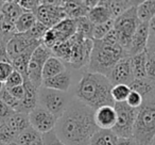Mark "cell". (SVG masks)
<instances>
[{
  "label": "cell",
  "instance_id": "cell-1",
  "mask_svg": "<svg viewBox=\"0 0 155 145\" xmlns=\"http://www.w3.org/2000/svg\"><path fill=\"white\" fill-rule=\"evenodd\" d=\"M54 130L67 145H89L91 139L99 130L95 123V110L73 98L58 119Z\"/></svg>",
  "mask_w": 155,
  "mask_h": 145
},
{
  "label": "cell",
  "instance_id": "cell-2",
  "mask_svg": "<svg viewBox=\"0 0 155 145\" xmlns=\"http://www.w3.org/2000/svg\"><path fill=\"white\" fill-rule=\"evenodd\" d=\"M112 88L107 77L85 71L77 85L75 98L94 110L103 106H114Z\"/></svg>",
  "mask_w": 155,
  "mask_h": 145
},
{
  "label": "cell",
  "instance_id": "cell-3",
  "mask_svg": "<svg viewBox=\"0 0 155 145\" xmlns=\"http://www.w3.org/2000/svg\"><path fill=\"white\" fill-rule=\"evenodd\" d=\"M127 54L120 45H106L102 41H94L87 71L107 77L112 68Z\"/></svg>",
  "mask_w": 155,
  "mask_h": 145
},
{
  "label": "cell",
  "instance_id": "cell-4",
  "mask_svg": "<svg viewBox=\"0 0 155 145\" xmlns=\"http://www.w3.org/2000/svg\"><path fill=\"white\" fill-rule=\"evenodd\" d=\"M133 139L139 145H152L155 139V95L143 99L138 108Z\"/></svg>",
  "mask_w": 155,
  "mask_h": 145
},
{
  "label": "cell",
  "instance_id": "cell-5",
  "mask_svg": "<svg viewBox=\"0 0 155 145\" xmlns=\"http://www.w3.org/2000/svg\"><path fill=\"white\" fill-rule=\"evenodd\" d=\"M137 5L129 9L114 20V29L118 34L119 45L124 49L127 54L132 37L140 24L137 16Z\"/></svg>",
  "mask_w": 155,
  "mask_h": 145
},
{
  "label": "cell",
  "instance_id": "cell-6",
  "mask_svg": "<svg viewBox=\"0 0 155 145\" xmlns=\"http://www.w3.org/2000/svg\"><path fill=\"white\" fill-rule=\"evenodd\" d=\"M70 102V96L66 92L47 89L44 87L38 89V106L43 107L58 119L64 113Z\"/></svg>",
  "mask_w": 155,
  "mask_h": 145
},
{
  "label": "cell",
  "instance_id": "cell-7",
  "mask_svg": "<svg viewBox=\"0 0 155 145\" xmlns=\"http://www.w3.org/2000/svg\"><path fill=\"white\" fill-rule=\"evenodd\" d=\"M114 108L117 113V122L112 130L119 138H132L138 109L132 108L125 102H115Z\"/></svg>",
  "mask_w": 155,
  "mask_h": 145
},
{
  "label": "cell",
  "instance_id": "cell-8",
  "mask_svg": "<svg viewBox=\"0 0 155 145\" xmlns=\"http://www.w3.org/2000/svg\"><path fill=\"white\" fill-rule=\"evenodd\" d=\"M69 42L71 44V52L68 64L75 69H79L88 64L94 47L93 40L84 39L80 34L75 33L69 40Z\"/></svg>",
  "mask_w": 155,
  "mask_h": 145
},
{
  "label": "cell",
  "instance_id": "cell-9",
  "mask_svg": "<svg viewBox=\"0 0 155 145\" xmlns=\"http://www.w3.org/2000/svg\"><path fill=\"white\" fill-rule=\"evenodd\" d=\"M41 5L35 11V16L37 22L45 25L48 29L53 28L54 26L67 18L64 10L65 1H39Z\"/></svg>",
  "mask_w": 155,
  "mask_h": 145
},
{
  "label": "cell",
  "instance_id": "cell-10",
  "mask_svg": "<svg viewBox=\"0 0 155 145\" xmlns=\"http://www.w3.org/2000/svg\"><path fill=\"white\" fill-rule=\"evenodd\" d=\"M75 33H77V26L74 19L65 18L53 28L48 29L41 41V44L52 49L58 44L69 41Z\"/></svg>",
  "mask_w": 155,
  "mask_h": 145
},
{
  "label": "cell",
  "instance_id": "cell-11",
  "mask_svg": "<svg viewBox=\"0 0 155 145\" xmlns=\"http://www.w3.org/2000/svg\"><path fill=\"white\" fill-rule=\"evenodd\" d=\"M52 57V50L46 47L44 44H41L36 49L33 51L30 63L28 66V80L35 85L41 88L43 85V68L46 61Z\"/></svg>",
  "mask_w": 155,
  "mask_h": 145
},
{
  "label": "cell",
  "instance_id": "cell-12",
  "mask_svg": "<svg viewBox=\"0 0 155 145\" xmlns=\"http://www.w3.org/2000/svg\"><path fill=\"white\" fill-rule=\"evenodd\" d=\"M29 119L31 127H33L41 134L54 130L58 122V117H55L41 106H37L34 110L29 113Z\"/></svg>",
  "mask_w": 155,
  "mask_h": 145
},
{
  "label": "cell",
  "instance_id": "cell-13",
  "mask_svg": "<svg viewBox=\"0 0 155 145\" xmlns=\"http://www.w3.org/2000/svg\"><path fill=\"white\" fill-rule=\"evenodd\" d=\"M107 79L112 85H129L133 82L135 79L133 76V71L131 68L130 63V57L123 58L112 68L110 73L108 74Z\"/></svg>",
  "mask_w": 155,
  "mask_h": 145
},
{
  "label": "cell",
  "instance_id": "cell-14",
  "mask_svg": "<svg viewBox=\"0 0 155 145\" xmlns=\"http://www.w3.org/2000/svg\"><path fill=\"white\" fill-rule=\"evenodd\" d=\"M149 42V22H141L137 27L133 37L131 40L130 48L127 50V57H133L144 52L148 47Z\"/></svg>",
  "mask_w": 155,
  "mask_h": 145
},
{
  "label": "cell",
  "instance_id": "cell-15",
  "mask_svg": "<svg viewBox=\"0 0 155 145\" xmlns=\"http://www.w3.org/2000/svg\"><path fill=\"white\" fill-rule=\"evenodd\" d=\"M38 44H41V42L33 41L29 39L25 33H15L7 44V51L10 60L19 56L31 46L38 45Z\"/></svg>",
  "mask_w": 155,
  "mask_h": 145
},
{
  "label": "cell",
  "instance_id": "cell-16",
  "mask_svg": "<svg viewBox=\"0 0 155 145\" xmlns=\"http://www.w3.org/2000/svg\"><path fill=\"white\" fill-rule=\"evenodd\" d=\"M25 97L20 100L19 107L16 112L29 113L38 106V88L33 85L28 79H25Z\"/></svg>",
  "mask_w": 155,
  "mask_h": 145
},
{
  "label": "cell",
  "instance_id": "cell-17",
  "mask_svg": "<svg viewBox=\"0 0 155 145\" xmlns=\"http://www.w3.org/2000/svg\"><path fill=\"white\" fill-rule=\"evenodd\" d=\"M117 122L114 106H103L95 110V123L99 129H113Z\"/></svg>",
  "mask_w": 155,
  "mask_h": 145
},
{
  "label": "cell",
  "instance_id": "cell-18",
  "mask_svg": "<svg viewBox=\"0 0 155 145\" xmlns=\"http://www.w3.org/2000/svg\"><path fill=\"white\" fill-rule=\"evenodd\" d=\"M70 85H71V73L69 69H66L65 71L52 77V78L43 80L41 87L51 90H56V91H61V92H66L67 93V91L70 89Z\"/></svg>",
  "mask_w": 155,
  "mask_h": 145
},
{
  "label": "cell",
  "instance_id": "cell-19",
  "mask_svg": "<svg viewBox=\"0 0 155 145\" xmlns=\"http://www.w3.org/2000/svg\"><path fill=\"white\" fill-rule=\"evenodd\" d=\"M38 45H33L31 47H29L26 51H24L22 54H20L19 56L15 57L11 60V64L13 66L14 71H17L19 74L22 75L25 79H28V66H29V63H30V60H31V57H32V54L35 49H36Z\"/></svg>",
  "mask_w": 155,
  "mask_h": 145
},
{
  "label": "cell",
  "instance_id": "cell-20",
  "mask_svg": "<svg viewBox=\"0 0 155 145\" xmlns=\"http://www.w3.org/2000/svg\"><path fill=\"white\" fill-rule=\"evenodd\" d=\"M99 3L107 9V11L110 12V17H112L113 20H115L117 17H119L121 14H123L129 9H131V8L138 5L136 1H118V0L99 1Z\"/></svg>",
  "mask_w": 155,
  "mask_h": 145
},
{
  "label": "cell",
  "instance_id": "cell-21",
  "mask_svg": "<svg viewBox=\"0 0 155 145\" xmlns=\"http://www.w3.org/2000/svg\"><path fill=\"white\" fill-rule=\"evenodd\" d=\"M64 10L67 18L78 19V18L85 17L89 12L86 1H65Z\"/></svg>",
  "mask_w": 155,
  "mask_h": 145
},
{
  "label": "cell",
  "instance_id": "cell-22",
  "mask_svg": "<svg viewBox=\"0 0 155 145\" xmlns=\"http://www.w3.org/2000/svg\"><path fill=\"white\" fill-rule=\"evenodd\" d=\"M130 88L133 91L139 93L141 95L142 99H146V98L155 95V80L149 78V77L134 80L130 85Z\"/></svg>",
  "mask_w": 155,
  "mask_h": 145
},
{
  "label": "cell",
  "instance_id": "cell-23",
  "mask_svg": "<svg viewBox=\"0 0 155 145\" xmlns=\"http://www.w3.org/2000/svg\"><path fill=\"white\" fill-rule=\"evenodd\" d=\"M67 69L66 64L61 59L56 58L55 56H52L46 61L43 68V80L52 78L56 75L61 74Z\"/></svg>",
  "mask_w": 155,
  "mask_h": 145
},
{
  "label": "cell",
  "instance_id": "cell-24",
  "mask_svg": "<svg viewBox=\"0 0 155 145\" xmlns=\"http://www.w3.org/2000/svg\"><path fill=\"white\" fill-rule=\"evenodd\" d=\"M5 122H7V125L18 134L31 127L29 114L27 113L14 112L11 116L5 119Z\"/></svg>",
  "mask_w": 155,
  "mask_h": 145
},
{
  "label": "cell",
  "instance_id": "cell-25",
  "mask_svg": "<svg viewBox=\"0 0 155 145\" xmlns=\"http://www.w3.org/2000/svg\"><path fill=\"white\" fill-rule=\"evenodd\" d=\"M131 68L134 79H143L147 77V54L146 51L136 56L130 57Z\"/></svg>",
  "mask_w": 155,
  "mask_h": 145
},
{
  "label": "cell",
  "instance_id": "cell-26",
  "mask_svg": "<svg viewBox=\"0 0 155 145\" xmlns=\"http://www.w3.org/2000/svg\"><path fill=\"white\" fill-rule=\"evenodd\" d=\"M119 136L112 129H99L91 139L89 145H117Z\"/></svg>",
  "mask_w": 155,
  "mask_h": 145
},
{
  "label": "cell",
  "instance_id": "cell-27",
  "mask_svg": "<svg viewBox=\"0 0 155 145\" xmlns=\"http://www.w3.org/2000/svg\"><path fill=\"white\" fill-rule=\"evenodd\" d=\"M37 22V18L34 13L24 12L14 22L16 33H26Z\"/></svg>",
  "mask_w": 155,
  "mask_h": 145
},
{
  "label": "cell",
  "instance_id": "cell-28",
  "mask_svg": "<svg viewBox=\"0 0 155 145\" xmlns=\"http://www.w3.org/2000/svg\"><path fill=\"white\" fill-rule=\"evenodd\" d=\"M24 12L25 11L20 8L17 1H5L2 8H1V14H2L3 18L12 24H14Z\"/></svg>",
  "mask_w": 155,
  "mask_h": 145
},
{
  "label": "cell",
  "instance_id": "cell-29",
  "mask_svg": "<svg viewBox=\"0 0 155 145\" xmlns=\"http://www.w3.org/2000/svg\"><path fill=\"white\" fill-rule=\"evenodd\" d=\"M87 18L91 20V22L96 26V25L104 24V22L112 20L110 12L107 11L106 8H104L103 5H101L99 2L95 8L89 10L88 14H87Z\"/></svg>",
  "mask_w": 155,
  "mask_h": 145
},
{
  "label": "cell",
  "instance_id": "cell-30",
  "mask_svg": "<svg viewBox=\"0 0 155 145\" xmlns=\"http://www.w3.org/2000/svg\"><path fill=\"white\" fill-rule=\"evenodd\" d=\"M137 16L141 22H150L155 16V0L141 1L138 3Z\"/></svg>",
  "mask_w": 155,
  "mask_h": 145
},
{
  "label": "cell",
  "instance_id": "cell-31",
  "mask_svg": "<svg viewBox=\"0 0 155 145\" xmlns=\"http://www.w3.org/2000/svg\"><path fill=\"white\" fill-rule=\"evenodd\" d=\"M75 26H77V33L83 36L84 39H91L93 40V30H94V25L91 22V20L85 17H81L74 19Z\"/></svg>",
  "mask_w": 155,
  "mask_h": 145
},
{
  "label": "cell",
  "instance_id": "cell-32",
  "mask_svg": "<svg viewBox=\"0 0 155 145\" xmlns=\"http://www.w3.org/2000/svg\"><path fill=\"white\" fill-rule=\"evenodd\" d=\"M41 136V134L38 131H36L33 127H29L27 130L18 134L15 142L18 145H31L36 140H38Z\"/></svg>",
  "mask_w": 155,
  "mask_h": 145
},
{
  "label": "cell",
  "instance_id": "cell-33",
  "mask_svg": "<svg viewBox=\"0 0 155 145\" xmlns=\"http://www.w3.org/2000/svg\"><path fill=\"white\" fill-rule=\"evenodd\" d=\"M114 29V20H108L104 24L96 25L93 30V41H100L102 40L110 30Z\"/></svg>",
  "mask_w": 155,
  "mask_h": 145
},
{
  "label": "cell",
  "instance_id": "cell-34",
  "mask_svg": "<svg viewBox=\"0 0 155 145\" xmlns=\"http://www.w3.org/2000/svg\"><path fill=\"white\" fill-rule=\"evenodd\" d=\"M131 92V88L125 85H113L112 97L115 102H124Z\"/></svg>",
  "mask_w": 155,
  "mask_h": 145
},
{
  "label": "cell",
  "instance_id": "cell-35",
  "mask_svg": "<svg viewBox=\"0 0 155 145\" xmlns=\"http://www.w3.org/2000/svg\"><path fill=\"white\" fill-rule=\"evenodd\" d=\"M48 31V28L43 25L41 22H37L28 32H26L25 34L29 37V39L33 40V41H37V42H41L45 36L46 32Z\"/></svg>",
  "mask_w": 155,
  "mask_h": 145
},
{
  "label": "cell",
  "instance_id": "cell-36",
  "mask_svg": "<svg viewBox=\"0 0 155 145\" xmlns=\"http://www.w3.org/2000/svg\"><path fill=\"white\" fill-rule=\"evenodd\" d=\"M0 99L2 100L8 107H10L12 110H14L15 112L17 111L18 107H19V104H20V100H18V99H16L15 97H13L5 87H3V89L1 90V92H0Z\"/></svg>",
  "mask_w": 155,
  "mask_h": 145
},
{
  "label": "cell",
  "instance_id": "cell-37",
  "mask_svg": "<svg viewBox=\"0 0 155 145\" xmlns=\"http://www.w3.org/2000/svg\"><path fill=\"white\" fill-rule=\"evenodd\" d=\"M17 136H18V133H16L13 129H11L7 124L0 129V142L2 143L3 145L15 142Z\"/></svg>",
  "mask_w": 155,
  "mask_h": 145
},
{
  "label": "cell",
  "instance_id": "cell-38",
  "mask_svg": "<svg viewBox=\"0 0 155 145\" xmlns=\"http://www.w3.org/2000/svg\"><path fill=\"white\" fill-rule=\"evenodd\" d=\"M25 82V78L22 77L21 74H19L17 71H14L10 77L8 78V80L5 81V87L7 89H12V88L15 87H19V85H22Z\"/></svg>",
  "mask_w": 155,
  "mask_h": 145
},
{
  "label": "cell",
  "instance_id": "cell-39",
  "mask_svg": "<svg viewBox=\"0 0 155 145\" xmlns=\"http://www.w3.org/2000/svg\"><path fill=\"white\" fill-rule=\"evenodd\" d=\"M41 139H43L44 145H67L58 138L55 130L41 134Z\"/></svg>",
  "mask_w": 155,
  "mask_h": 145
},
{
  "label": "cell",
  "instance_id": "cell-40",
  "mask_svg": "<svg viewBox=\"0 0 155 145\" xmlns=\"http://www.w3.org/2000/svg\"><path fill=\"white\" fill-rule=\"evenodd\" d=\"M125 102H127L130 107H132V108L138 109L142 105L143 99H142L141 95H140L139 93H137V92L131 90V92H130V94H129V96H127Z\"/></svg>",
  "mask_w": 155,
  "mask_h": 145
},
{
  "label": "cell",
  "instance_id": "cell-41",
  "mask_svg": "<svg viewBox=\"0 0 155 145\" xmlns=\"http://www.w3.org/2000/svg\"><path fill=\"white\" fill-rule=\"evenodd\" d=\"M13 71L14 68L11 62H0V82L5 85Z\"/></svg>",
  "mask_w": 155,
  "mask_h": 145
},
{
  "label": "cell",
  "instance_id": "cell-42",
  "mask_svg": "<svg viewBox=\"0 0 155 145\" xmlns=\"http://www.w3.org/2000/svg\"><path fill=\"white\" fill-rule=\"evenodd\" d=\"M17 2L25 12H31V13H35L37 8L41 5L38 0H27V1L26 0H18Z\"/></svg>",
  "mask_w": 155,
  "mask_h": 145
},
{
  "label": "cell",
  "instance_id": "cell-43",
  "mask_svg": "<svg viewBox=\"0 0 155 145\" xmlns=\"http://www.w3.org/2000/svg\"><path fill=\"white\" fill-rule=\"evenodd\" d=\"M100 41H102L104 44H106V45H110V46L119 45L118 34H117V32H116V30H115V29L110 30V32H108L107 34L103 37V39L100 40Z\"/></svg>",
  "mask_w": 155,
  "mask_h": 145
},
{
  "label": "cell",
  "instance_id": "cell-44",
  "mask_svg": "<svg viewBox=\"0 0 155 145\" xmlns=\"http://www.w3.org/2000/svg\"><path fill=\"white\" fill-rule=\"evenodd\" d=\"M9 41L10 39L7 37L0 39V62H11L7 51V44Z\"/></svg>",
  "mask_w": 155,
  "mask_h": 145
},
{
  "label": "cell",
  "instance_id": "cell-45",
  "mask_svg": "<svg viewBox=\"0 0 155 145\" xmlns=\"http://www.w3.org/2000/svg\"><path fill=\"white\" fill-rule=\"evenodd\" d=\"M149 46H155V16L149 22Z\"/></svg>",
  "mask_w": 155,
  "mask_h": 145
},
{
  "label": "cell",
  "instance_id": "cell-46",
  "mask_svg": "<svg viewBox=\"0 0 155 145\" xmlns=\"http://www.w3.org/2000/svg\"><path fill=\"white\" fill-rule=\"evenodd\" d=\"M8 91L10 92L13 97H15L18 100H22V98L25 97V87L24 85H19V87L12 88V89H8Z\"/></svg>",
  "mask_w": 155,
  "mask_h": 145
},
{
  "label": "cell",
  "instance_id": "cell-47",
  "mask_svg": "<svg viewBox=\"0 0 155 145\" xmlns=\"http://www.w3.org/2000/svg\"><path fill=\"white\" fill-rule=\"evenodd\" d=\"M14 112H15V111L12 110L10 107H8L2 100L0 99V119H7L8 117L11 116Z\"/></svg>",
  "mask_w": 155,
  "mask_h": 145
},
{
  "label": "cell",
  "instance_id": "cell-48",
  "mask_svg": "<svg viewBox=\"0 0 155 145\" xmlns=\"http://www.w3.org/2000/svg\"><path fill=\"white\" fill-rule=\"evenodd\" d=\"M117 145H139V144L132 136V138H119Z\"/></svg>",
  "mask_w": 155,
  "mask_h": 145
},
{
  "label": "cell",
  "instance_id": "cell-49",
  "mask_svg": "<svg viewBox=\"0 0 155 145\" xmlns=\"http://www.w3.org/2000/svg\"><path fill=\"white\" fill-rule=\"evenodd\" d=\"M31 145H44V142H43V139H41V136L38 139V140H36L34 143H32Z\"/></svg>",
  "mask_w": 155,
  "mask_h": 145
},
{
  "label": "cell",
  "instance_id": "cell-50",
  "mask_svg": "<svg viewBox=\"0 0 155 145\" xmlns=\"http://www.w3.org/2000/svg\"><path fill=\"white\" fill-rule=\"evenodd\" d=\"M146 51L154 52V54H155V46H149V47H147V50H146Z\"/></svg>",
  "mask_w": 155,
  "mask_h": 145
},
{
  "label": "cell",
  "instance_id": "cell-51",
  "mask_svg": "<svg viewBox=\"0 0 155 145\" xmlns=\"http://www.w3.org/2000/svg\"><path fill=\"white\" fill-rule=\"evenodd\" d=\"M3 87H5V85H3V83L0 82V92H1V90L3 89Z\"/></svg>",
  "mask_w": 155,
  "mask_h": 145
},
{
  "label": "cell",
  "instance_id": "cell-52",
  "mask_svg": "<svg viewBox=\"0 0 155 145\" xmlns=\"http://www.w3.org/2000/svg\"><path fill=\"white\" fill-rule=\"evenodd\" d=\"M7 145H18L16 142H12V143H9V144H7Z\"/></svg>",
  "mask_w": 155,
  "mask_h": 145
},
{
  "label": "cell",
  "instance_id": "cell-53",
  "mask_svg": "<svg viewBox=\"0 0 155 145\" xmlns=\"http://www.w3.org/2000/svg\"><path fill=\"white\" fill-rule=\"evenodd\" d=\"M0 145H3V144H2V143H1V142H0Z\"/></svg>",
  "mask_w": 155,
  "mask_h": 145
}]
</instances>
